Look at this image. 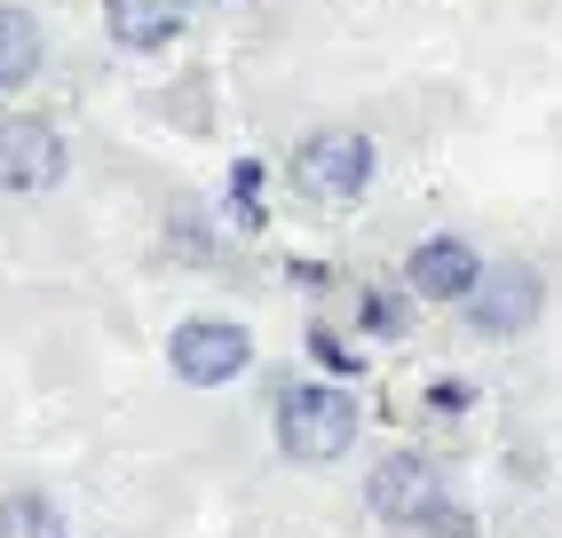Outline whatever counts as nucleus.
<instances>
[{
  "instance_id": "f257e3e1",
  "label": "nucleus",
  "mask_w": 562,
  "mask_h": 538,
  "mask_svg": "<svg viewBox=\"0 0 562 538\" xmlns=\"http://www.w3.org/2000/svg\"><path fill=\"white\" fill-rule=\"evenodd\" d=\"M357 428L364 412L349 389H333V380H278V451L317 468V459H341L357 451Z\"/></svg>"
},
{
  "instance_id": "f03ea898",
  "label": "nucleus",
  "mask_w": 562,
  "mask_h": 538,
  "mask_svg": "<svg viewBox=\"0 0 562 538\" xmlns=\"http://www.w3.org/2000/svg\"><path fill=\"white\" fill-rule=\"evenodd\" d=\"M372 167H381V150H372V135L357 127H317L302 135V150H293V190H302L310 206H357L372 190Z\"/></svg>"
},
{
  "instance_id": "7ed1b4c3",
  "label": "nucleus",
  "mask_w": 562,
  "mask_h": 538,
  "mask_svg": "<svg viewBox=\"0 0 562 538\" xmlns=\"http://www.w3.org/2000/svg\"><path fill=\"white\" fill-rule=\"evenodd\" d=\"M64 175H71V150H64L56 120H41V111H0V190L41 199Z\"/></svg>"
},
{
  "instance_id": "20e7f679",
  "label": "nucleus",
  "mask_w": 562,
  "mask_h": 538,
  "mask_svg": "<svg viewBox=\"0 0 562 538\" xmlns=\"http://www.w3.org/2000/svg\"><path fill=\"white\" fill-rule=\"evenodd\" d=\"M167 365L191 389H222V380H238L254 365V333L238 317H182L175 340H167Z\"/></svg>"
},
{
  "instance_id": "39448f33",
  "label": "nucleus",
  "mask_w": 562,
  "mask_h": 538,
  "mask_svg": "<svg viewBox=\"0 0 562 538\" xmlns=\"http://www.w3.org/2000/svg\"><path fill=\"white\" fill-rule=\"evenodd\" d=\"M468 310V325L483 333V340H515V333H531L539 325V310H547V278L531 261H492L483 269V285L460 301Z\"/></svg>"
},
{
  "instance_id": "423d86ee",
  "label": "nucleus",
  "mask_w": 562,
  "mask_h": 538,
  "mask_svg": "<svg viewBox=\"0 0 562 538\" xmlns=\"http://www.w3.org/2000/svg\"><path fill=\"white\" fill-rule=\"evenodd\" d=\"M436 498H443V475H436L428 451H389L381 468L364 475V507L389 530H404V538H420V523L436 515Z\"/></svg>"
},
{
  "instance_id": "0eeeda50",
  "label": "nucleus",
  "mask_w": 562,
  "mask_h": 538,
  "mask_svg": "<svg viewBox=\"0 0 562 538\" xmlns=\"http://www.w3.org/2000/svg\"><path fill=\"white\" fill-rule=\"evenodd\" d=\"M483 261L475 254V238H460V229H436V238H420L404 254V285L420 293V301H443V310H452V301H468L475 285H483Z\"/></svg>"
},
{
  "instance_id": "6e6552de",
  "label": "nucleus",
  "mask_w": 562,
  "mask_h": 538,
  "mask_svg": "<svg viewBox=\"0 0 562 538\" xmlns=\"http://www.w3.org/2000/svg\"><path fill=\"white\" fill-rule=\"evenodd\" d=\"M182 24H191V0H103V32H111L127 56L175 48Z\"/></svg>"
},
{
  "instance_id": "1a4fd4ad",
  "label": "nucleus",
  "mask_w": 562,
  "mask_h": 538,
  "mask_svg": "<svg viewBox=\"0 0 562 538\" xmlns=\"http://www.w3.org/2000/svg\"><path fill=\"white\" fill-rule=\"evenodd\" d=\"M32 71H41V24H32V9L0 0V96L24 88Z\"/></svg>"
},
{
  "instance_id": "9d476101",
  "label": "nucleus",
  "mask_w": 562,
  "mask_h": 538,
  "mask_svg": "<svg viewBox=\"0 0 562 538\" xmlns=\"http://www.w3.org/2000/svg\"><path fill=\"white\" fill-rule=\"evenodd\" d=\"M0 538H64V507L48 491H0Z\"/></svg>"
},
{
  "instance_id": "9b49d317",
  "label": "nucleus",
  "mask_w": 562,
  "mask_h": 538,
  "mask_svg": "<svg viewBox=\"0 0 562 538\" xmlns=\"http://www.w3.org/2000/svg\"><path fill=\"white\" fill-rule=\"evenodd\" d=\"M357 325H364V333H381V340L412 333V285H404V293H389V285H364V301H357Z\"/></svg>"
},
{
  "instance_id": "f8f14e48",
  "label": "nucleus",
  "mask_w": 562,
  "mask_h": 538,
  "mask_svg": "<svg viewBox=\"0 0 562 538\" xmlns=\"http://www.w3.org/2000/svg\"><path fill=\"white\" fill-rule=\"evenodd\" d=\"M261 190H270L261 159H238V167H231V222H238V229H261Z\"/></svg>"
},
{
  "instance_id": "ddd939ff",
  "label": "nucleus",
  "mask_w": 562,
  "mask_h": 538,
  "mask_svg": "<svg viewBox=\"0 0 562 538\" xmlns=\"http://www.w3.org/2000/svg\"><path fill=\"white\" fill-rule=\"evenodd\" d=\"M420 538H475V515L460 507V498H452V491H443V498H436V515L420 523Z\"/></svg>"
},
{
  "instance_id": "4468645a",
  "label": "nucleus",
  "mask_w": 562,
  "mask_h": 538,
  "mask_svg": "<svg viewBox=\"0 0 562 538\" xmlns=\"http://www.w3.org/2000/svg\"><path fill=\"white\" fill-rule=\"evenodd\" d=\"M310 357H317L325 372H357V349H349L341 333H325V325H310Z\"/></svg>"
},
{
  "instance_id": "2eb2a0df",
  "label": "nucleus",
  "mask_w": 562,
  "mask_h": 538,
  "mask_svg": "<svg viewBox=\"0 0 562 538\" xmlns=\"http://www.w3.org/2000/svg\"><path fill=\"white\" fill-rule=\"evenodd\" d=\"M428 404H436V412H468V380H452V372L428 380Z\"/></svg>"
},
{
  "instance_id": "dca6fc26",
  "label": "nucleus",
  "mask_w": 562,
  "mask_h": 538,
  "mask_svg": "<svg viewBox=\"0 0 562 538\" xmlns=\"http://www.w3.org/2000/svg\"><path fill=\"white\" fill-rule=\"evenodd\" d=\"M191 9H199V0H191Z\"/></svg>"
}]
</instances>
